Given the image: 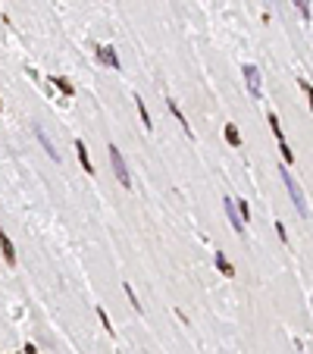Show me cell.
I'll use <instances>...</instances> for the list:
<instances>
[{"label":"cell","instance_id":"52a82bcc","mask_svg":"<svg viewBox=\"0 0 313 354\" xmlns=\"http://www.w3.org/2000/svg\"><path fill=\"white\" fill-rule=\"evenodd\" d=\"M213 264H216V270L223 273L226 279H235V276H238V273H235V267L229 264V257H226L223 251H213Z\"/></svg>","mask_w":313,"mask_h":354},{"label":"cell","instance_id":"4fadbf2b","mask_svg":"<svg viewBox=\"0 0 313 354\" xmlns=\"http://www.w3.org/2000/svg\"><path fill=\"white\" fill-rule=\"evenodd\" d=\"M226 141H229L232 147H241V132H238V125H235V122L226 125Z\"/></svg>","mask_w":313,"mask_h":354},{"label":"cell","instance_id":"7402d4cb","mask_svg":"<svg viewBox=\"0 0 313 354\" xmlns=\"http://www.w3.org/2000/svg\"><path fill=\"white\" fill-rule=\"evenodd\" d=\"M275 4H279V0H266V7H275Z\"/></svg>","mask_w":313,"mask_h":354},{"label":"cell","instance_id":"7a4b0ae2","mask_svg":"<svg viewBox=\"0 0 313 354\" xmlns=\"http://www.w3.org/2000/svg\"><path fill=\"white\" fill-rule=\"evenodd\" d=\"M107 151H110V166H113V176L119 179V185H122V188H132V173H128V163H125L122 151L116 144H110Z\"/></svg>","mask_w":313,"mask_h":354},{"label":"cell","instance_id":"5bb4252c","mask_svg":"<svg viewBox=\"0 0 313 354\" xmlns=\"http://www.w3.org/2000/svg\"><path fill=\"white\" fill-rule=\"evenodd\" d=\"M138 116H141V125L147 128V132H154V119H151V113H147V107H144L141 98H138Z\"/></svg>","mask_w":313,"mask_h":354},{"label":"cell","instance_id":"2e32d148","mask_svg":"<svg viewBox=\"0 0 313 354\" xmlns=\"http://www.w3.org/2000/svg\"><path fill=\"white\" fill-rule=\"evenodd\" d=\"M122 288H125V295H128V301H132V307H135V310L141 313V301H138V295H135V288H132V285H128V282H125Z\"/></svg>","mask_w":313,"mask_h":354},{"label":"cell","instance_id":"9a60e30c","mask_svg":"<svg viewBox=\"0 0 313 354\" xmlns=\"http://www.w3.org/2000/svg\"><path fill=\"white\" fill-rule=\"evenodd\" d=\"M291 4H294V10L301 13V19H304V22H310V19H313V13H310V0H291Z\"/></svg>","mask_w":313,"mask_h":354},{"label":"cell","instance_id":"277c9868","mask_svg":"<svg viewBox=\"0 0 313 354\" xmlns=\"http://www.w3.org/2000/svg\"><path fill=\"white\" fill-rule=\"evenodd\" d=\"M223 207H226V216H229V222H232V229H235L238 235H245V229H248V222L241 219V213H238V207H235V201H232V198H223Z\"/></svg>","mask_w":313,"mask_h":354},{"label":"cell","instance_id":"7c38bea8","mask_svg":"<svg viewBox=\"0 0 313 354\" xmlns=\"http://www.w3.org/2000/svg\"><path fill=\"white\" fill-rule=\"evenodd\" d=\"M50 82L57 85V88L63 91L66 98H72V94H76V88H72V82H69V79H63V76H50Z\"/></svg>","mask_w":313,"mask_h":354},{"label":"cell","instance_id":"ffe728a7","mask_svg":"<svg viewBox=\"0 0 313 354\" xmlns=\"http://www.w3.org/2000/svg\"><path fill=\"white\" fill-rule=\"evenodd\" d=\"M275 235H279L282 245H288V232H285V222H275Z\"/></svg>","mask_w":313,"mask_h":354},{"label":"cell","instance_id":"5b68a950","mask_svg":"<svg viewBox=\"0 0 313 354\" xmlns=\"http://www.w3.org/2000/svg\"><path fill=\"white\" fill-rule=\"evenodd\" d=\"M94 53H97V60H100L103 66L119 69V53H116V47H110V44H97V47H94Z\"/></svg>","mask_w":313,"mask_h":354},{"label":"cell","instance_id":"e0dca14e","mask_svg":"<svg viewBox=\"0 0 313 354\" xmlns=\"http://www.w3.org/2000/svg\"><path fill=\"white\" fill-rule=\"evenodd\" d=\"M298 85H301V91H304V94H307V104H310V110H313V85H310L307 79H301Z\"/></svg>","mask_w":313,"mask_h":354},{"label":"cell","instance_id":"8992f818","mask_svg":"<svg viewBox=\"0 0 313 354\" xmlns=\"http://www.w3.org/2000/svg\"><path fill=\"white\" fill-rule=\"evenodd\" d=\"M34 138H38V144L47 151V157H50V160H57V163H60V151H57V144L50 141V135L44 132V125H34Z\"/></svg>","mask_w":313,"mask_h":354},{"label":"cell","instance_id":"8fae6325","mask_svg":"<svg viewBox=\"0 0 313 354\" xmlns=\"http://www.w3.org/2000/svg\"><path fill=\"white\" fill-rule=\"evenodd\" d=\"M266 122H269V128H272L275 141H279V144H285V132H282V125H279V116H275V113H269V116H266Z\"/></svg>","mask_w":313,"mask_h":354},{"label":"cell","instance_id":"30bf717a","mask_svg":"<svg viewBox=\"0 0 313 354\" xmlns=\"http://www.w3.org/2000/svg\"><path fill=\"white\" fill-rule=\"evenodd\" d=\"M166 107H169V113H172V116L179 119V125H182V132H185V135L191 138V125H188V119H185V113H182V110H179V101H172V98H169V101H166Z\"/></svg>","mask_w":313,"mask_h":354},{"label":"cell","instance_id":"ba28073f","mask_svg":"<svg viewBox=\"0 0 313 354\" xmlns=\"http://www.w3.org/2000/svg\"><path fill=\"white\" fill-rule=\"evenodd\" d=\"M76 154H79L82 170H85L88 176H94V163H91V157H88V147H85V141H82V138H76Z\"/></svg>","mask_w":313,"mask_h":354},{"label":"cell","instance_id":"44dd1931","mask_svg":"<svg viewBox=\"0 0 313 354\" xmlns=\"http://www.w3.org/2000/svg\"><path fill=\"white\" fill-rule=\"evenodd\" d=\"M25 354H38V348H34V345H25Z\"/></svg>","mask_w":313,"mask_h":354},{"label":"cell","instance_id":"6da1fadb","mask_svg":"<svg viewBox=\"0 0 313 354\" xmlns=\"http://www.w3.org/2000/svg\"><path fill=\"white\" fill-rule=\"evenodd\" d=\"M279 176H282V185L288 188V198H291V204H294V210H298V216L307 219V216H310V207H307V198H304V191H301L298 179L288 173V166H279Z\"/></svg>","mask_w":313,"mask_h":354},{"label":"cell","instance_id":"3957f363","mask_svg":"<svg viewBox=\"0 0 313 354\" xmlns=\"http://www.w3.org/2000/svg\"><path fill=\"white\" fill-rule=\"evenodd\" d=\"M241 76H245V85H248V91H251V98H257V101H260V98H263V85H260V69H257L254 63H248V66L241 69Z\"/></svg>","mask_w":313,"mask_h":354},{"label":"cell","instance_id":"ac0fdd59","mask_svg":"<svg viewBox=\"0 0 313 354\" xmlns=\"http://www.w3.org/2000/svg\"><path fill=\"white\" fill-rule=\"evenodd\" d=\"M97 320L103 323V329H107V332H113V323H110V316H107V310H103V307H97Z\"/></svg>","mask_w":313,"mask_h":354},{"label":"cell","instance_id":"603a6c76","mask_svg":"<svg viewBox=\"0 0 313 354\" xmlns=\"http://www.w3.org/2000/svg\"><path fill=\"white\" fill-rule=\"evenodd\" d=\"M0 110H4V101H0Z\"/></svg>","mask_w":313,"mask_h":354},{"label":"cell","instance_id":"9c48e42d","mask_svg":"<svg viewBox=\"0 0 313 354\" xmlns=\"http://www.w3.org/2000/svg\"><path fill=\"white\" fill-rule=\"evenodd\" d=\"M0 251H4V260L13 267V264H16V248H13V241H10V235H7L4 229H0Z\"/></svg>","mask_w":313,"mask_h":354},{"label":"cell","instance_id":"d6986e66","mask_svg":"<svg viewBox=\"0 0 313 354\" xmlns=\"http://www.w3.org/2000/svg\"><path fill=\"white\" fill-rule=\"evenodd\" d=\"M238 213H241V219H245V222L251 219V207H248V201H241V198H238Z\"/></svg>","mask_w":313,"mask_h":354}]
</instances>
